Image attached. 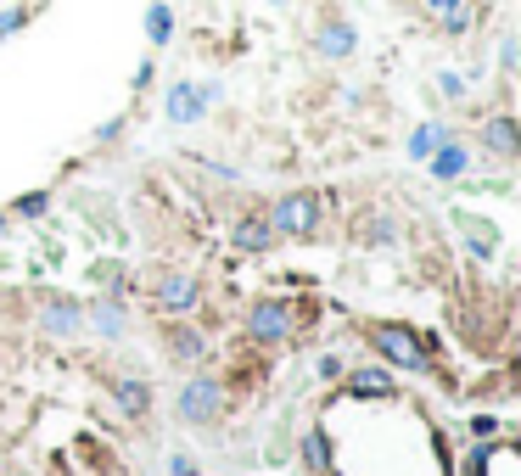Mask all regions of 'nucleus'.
Returning <instances> with one entry per match:
<instances>
[{"label": "nucleus", "instance_id": "nucleus-20", "mask_svg": "<svg viewBox=\"0 0 521 476\" xmlns=\"http://www.w3.org/2000/svg\"><path fill=\"white\" fill-rule=\"evenodd\" d=\"M460 230H465V252H471L477 264H488L493 247H499V241H493V224H477V219H465L460 213Z\"/></svg>", "mask_w": 521, "mask_h": 476}, {"label": "nucleus", "instance_id": "nucleus-22", "mask_svg": "<svg viewBox=\"0 0 521 476\" xmlns=\"http://www.w3.org/2000/svg\"><path fill=\"white\" fill-rule=\"evenodd\" d=\"M6 213H12V219H45V213H51V191H23Z\"/></svg>", "mask_w": 521, "mask_h": 476}, {"label": "nucleus", "instance_id": "nucleus-12", "mask_svg": "<svg viewBox=\"0 0 521 476\" xmlns=\"http://www.w3.org/2000/svg\"><path fill=\"white\" fill-rule=\"evenodd\" d=\"M314 51L325 56V62H348L353 51H359V28L348 23V17H320V28H314Z\"/></svg>", "mask_w": 521, "mask_h": 476}, {"label": "nucleus", "instance_id": "nucleus-26", "mask_svg": "<svg viewBox=\"0 0 521 476\" xmlns=\"http://www.w3.org/2000/svg\"><path fill=\"white\" fill-rule=\"evenodd\" d=\"M499 426H505L499 415H471V437H477V443H493V437H499Z\"/></svg>", "mask_w": 521, "mask_h": 476}, {"label": "nucleus", "instance_id": "nucleus-7", "mask_svg": "<svg viewBox=\"0 0 521 476\" xmlns=\"http://www.w3.org/2000/svg\"><path fill=\"white\" fill-rule=\"evenodd\" d=\"M29 308H34V325L45 336H79L85 331V303L73 292H57V286H34L29 292Z\"/></svg>", "mask_w": 521, "mask_h": 476}, {"label": "nucleus", "instance_id": "nucleus-13", "mask_svg": "<svg viewBox=\"0 0 521 476\" xmlns=\"http://www.w3.org/2000/svg\"><path fill=\"white\" fill-rule=\"evenodd\" d=\"M482 152L499 157V163H510V157L521 152V129H516V112H488L482 118Z\"/></svg>", "mask_w": 521, "mask_h": 476}, {"label": "nucleus", "instance_id": "nucleus-30", "mask_svg": "<svg viewBox=\"0 0 521 476\" xmlns=\"http://www.w3.org/2000/svg\"><path fill=\"white\" fill-rule=\"evenodd\" d=\"M152 79H157V62H152V56H146L141 68H135V90H152Z\"/></svg>", "mask_w": 521, "mask_h": 476}, {"label": "nucleus", "instance_id": "nucleus-4", "mask_svg": "<svg viewBox=\"0 0 521 476\" xmlns=\"http://www.w3.org/2000/svg\"><path fill=\"white\" fill-rule=\"evenodd\" d=\"M264 213H269L275 241H314L320 236V219H325V196L320 191H281Z\"/></svg>", "mask_w": 521, "mask_h": 476}, {"label": "nucleus", "instance_id": "nucleus-6", "mask_svg": "<svg viewBox=\"0 0 521 476\" xmlns=\"http://www.w3.org/2000/svg\"><path fill=\"white\" fill-rule=\"evenodd\" d=\"M225 96V84L219 79H174L169 90H163V118H169L174 129H191L208 118V107Z\"/></svg>", "mask_w": 521, "mask_h": 476}, {"label": "nucleus", "instance_id": "nucleus-1", "mask_svg": "<svg viewBox=\"0 0 521 476\" xmlns=\"http://www.w3.org/2000/svg\"><path fill=\"white\" fill-rule=\"evenodd\" d=\"M320 320V303L314 297H286V292H269L253 297L247 314H241V342L258 353H275V348H292L309 336V325Z\"/></svg>", "mask_w": 521, "mask_h": 476}, {"label": "nucleus", "instance_id": "nucleus-15", "mask_svg": "<svg viewBox=\"0 0 521 476\" xmlns=\"http://www.w3.org/2000/svg\"><path fill=\"white\" fill-rule=\"evenodd\" d=\"M426 174H432V180H443V185L465 180V174H471V146H465L460 135H449L432 157H426Z\"/></svg>", "mask_w": 521, "mask_h": 476}, {"label": "nucleus", "instance_id": "nucleus-33", "mask_svg": "<svg viewBox=\"0 0 521 476\" xmlns=\"http://www.w3.org/2000/svg\"><path fill=\"white\" fill-rule=\"evenodd\" d=\"M269 6H292V0H269Z\"/></svg>", "mask_w": 521, "mask_h": 476}, {"label": "nucleus", "instance_id": "nucleus-2", "mask_svg": "<svg viewBox=\"0 0 521 476\" xmlns=\"http://www.w3.org/2000/svg\"><path fill=\"white\" fill-rule=\"evenodd\" d=\"M365 342L376 353V364H387V370H404V376H432L437 370V353L426 348V336L404 320H370Z\"/></svg>", "mask_w": 521, "mask_h": 476}, {"label": "nucleus", "instance_id": "nucleus-28", "mask_svg": "<svg viewBox=\"0 0 521 476\" xmlns=\"http://www.w3.org/2000/svg\"><path fill=\"white\" fill-rule=\"evenodd\" d=\"M124 129H129V118H107V124L96 129V146H113V140H124Z\"/></svg>", "mask_w": 521, "mask_h": 476}, {"label": "nucleus", "instance_id": "nucleus-21", "mask_svg": "<svg viewBox=\"0 0 521 476\" xmlns=\"http://www.w3.org/2000/svg\"><path fill=\"white\" fill-rule=\"evenodd\" d=\"M34 12H40V6H29V0H17V6H6V12H0V45L12 40V34H23V28L34 23Z\"/></svg>", "mask_w": 521, "mask_h": 476}, {"label": "nucleus", "instance_id": "nucleus-8", "mask_svg": "<svg viewBox=\"0 0 521 476\" xmlns=\"http://www.w3.org/2000/svg\"><path fill=\"white\" fill-rule=\"evenodd\" d=\"M157 342H163V353H169L174 364H185V370H197V364L208 359V325H191L185 314L169 325H157Z\"/></svg>", "mask_w": 521, "mask_h": 476}, {"label": "nucleus", "instance_id": "nucleus-27", "mask_svg": "<svg viewBox=\"0 0 521 476\" xmlns=\"http://www.w3.org/2000/svg\"><path fill=\"white\" fill-rule=\"evenodd\" d=\"M516 62H521V45H516V34H505V40H499V73H516Z\"/></svg>", "mask_w": 521, "mask_h": 476}, {"label": "nucleus", "instance_id": "nucleus-24", "mask_svg": "<svg viewBox=\"0 0 521 476\" xmlns=\"http://www.w3.org/2000/svg\"><path fill=\"white\" fill-rule=\"evenodd\" d=\"M437 90H443L449 101H465V96H471V79H465V73H454V68H443V73H437Z\"/></svg>", "mask_w": 521, "mask_h": 476}, {"label": "nucleus", "instance_id": "nucleus-14", "mask_svg": "<svg viewBox=\"0 0 521 476\" xmlns=\"http://www.w3.org/2000/svg\"><path fill=\"white\" fill-rule=\"evenodd\" d=\"M107 392H113V409L124 420H146V415H152V381H141V376H107Z\"/></svg>", "mask_w": 521, "mask_h": 476}, {"label": "nucleus", "instance_id": "nucleus-18", "mask_svg": "<svg viewBox=\"0 0 521 476\" xmlns=\"http://www.w3.org/2000/svg\"><path fill=\"white\" fill-rule=\"evenodd\" d=\"M297 460H303V471H314V476H325L331 471V432H303L297 437Z\"/></svg>", "mask_w": 521, "mask_h": 476}, {"label": "nucleus", "instance_id": "nucleus-10", "mask_svg": "<svg viewBox=\"0 0 521 476\" xmlns=\"http://www.w3.org/2000/svg\"><path fill=\"white\" fill-rule=\"evenodd\" d=\"M85 331L107 336V342H124V336H129V303L118 292L90 297V303H85Z\"/></svg>", "mask_w": 521, "mask_h": 476}, {"label": "nucleus", "instance_id": "nucleus-23", "mask_svg": "<svg viewBox=\"0 0 521 476\" xmlns=\"http://www.w3.org/2000/svg\"><path fill=\"white\" fill-rule=\"evenodd\" d=\"M437 23H443V34H449V40H465V34H471V23H482V17L471 12V6H460V12L437 17Z\"/></svg>", "mask_w": 521, "mask_h": 476}, {"label": "nucleus", "instance_id": "nucleus-31", "mask_svg": "<svg viewBox=\"0 0 521 476\" xmlns=\"http://www.w3.org/2000/svg\"><path fill=\"white\" fill-rule=\"evenodd\" d=\"M460 6H465V0H426V12H432V17H449V12H460Z\"/></svg>", "mask_w": 521, "mask_h": 476}, {"label": "nucleus", "instance_id": "nucleus-11", "mask_svg": "<svg viewBox=\"0 0 521 476\" xmlns=\"http://www.w3.org/2000/svg\"><path fill=\"white\" fill-rule=\"evenodd\" d=\"M337 387H342V398H381V404L398 398V381L387 376V364H359V370L348 364V376H342Z\"/></svg>", "mask_w": 521, "mask_h": 476}, {"label": "nucleus", "instance_id": "nucleus-32", "mask_svg": "<svg viewBox=\"0 0 521 476\" xmlns=\"http://www.w3.org/2000/svg\"><path fill=\"white\" fill-rule=\"evenodd\" d=\"M6 230H12V213L0 208V241H6Z\"/></svg>", "mask_w": 521, "mask_h": 476}, {"label": "nucleus", "instance_id": "nucleus-19", "mask_svg": "<svg viewBox=\"0 0 521 476\" xmlns=\"http://www.w3.org/2000/svg\"><path fill=\"white\" fill-rule=\"evenodd\" d=\"M169 40H174V6L169 0H152V6H146V45L163 51Z\"/></svg>", "mask_w": 521, "mask_h": 476}, {"label": "nucleus", "instance_id": "nucleus-16", "mask_svg": "<svg viewBox=\"0 0 521 476\" xmlns=\"http://www.w3.org/2000/svg\"><path fill=\"white\" fill-rule=\"evenodd\" d=\"M353 236L365 241V247H393V241H398V219L387 208H370V213L353 219Z\"/></svg>", "mask_w": 521, "mask_h": 476}, {"label": "nucleus", "instance_id": "nucleus-25", "mask_svg": "<svg viewBox=\"0 0 521 476\" xmlns=\"http://www.w3.org/2000/svg\"><path fill=\"white\" fill-rule=\"evenodd\" d=\"M314 376H320V381H325V387H337V381H342V376H348V359H342V353H325V359H320V364H314Z\"/></svg>", "mask_w": 521, "mask_h": 476}, {"label": "nucleus", "instance_id": "nucleus-29", "mask_svg": "<svg viewBox=\"0 0 521 476\" xmlns=\"http://www.w3.org/2000/svg\"><path fill=\"white\" fill-rule=\"evenodd\" d=\"M169 476H197V460L191 454H169Z\"/></svg>", "mask_w": 521, "mask_h": 476}, {"label": "nucleus", "instance_id": "nucleus-34", "mask_svg": "<svg viewBox=\"0 0 521 476\" xmlns=\"http://www.w3.org/2000/svg\"><path fill=\"white\" fill-rule=\"evenodd\" d=\"M0 275H6V258H0Z\"/></svg>", "mask_w": 521, "mask_h": 476}, {"label": "nucleus", "instance_id": "nucleus-17", "mask_svg": "<svg viewBox=\"0 0 521 476\" xmlns=\"http://www.w3.org/2000/svg\"><path fill=\"white\" fill-rule=\"evenodd\" d=\"M449 135H454V129H449V124H437V118L415 124V129H409V146H404V152H409V163H426V157H432V152H437V146H443Z\"/></svg>", "mask_w": 521, "mask_h": 476}, {"label": "nucleus", "instance_id": "nucleus-5", "mask_svg": "<svg viewBox=\"0 0 521 476\" xmlns=\"http://www.w3.org/2000/svg\"><path fill=\"white\" fill-rule=\"evenodd\" d=\"M202 275H191V269H157L152 286H146V303L163 314V320H180V314H197L202 308Z\"/></svg>", "mask_w": 521, "mask_h": 476}, {"label": "nucleus", "instance_id": "nucleus-3", "mask_svg": "<svg viewBox=\"0 0 521 476\" xmlns=\"http://www.w3.org/2000/svg\"><path fill=\"white\" fill-rule=\"evenodd\" d=\"M174 415H180V426H197V432L219 426V420L230 415L225 376H219V370H197V376H185V387L174 392Z\"/></svg>", "mask_w": 521, "mask_h": 476}, {"label": "nucleus", "instance_id": "nucleus-9", "mask_svg": "<svg viewBox=\"0 0 521 476\" xmlns=\"http://www.w3.org/2000/svg\"><path fill=\"white\" fill-rule=\"evenodd\" d=\"M230 247H236L241 258H264V252L281 247V241H275V230H269V213L264 208L236 213V224H230Z\"/></svg>", "mask_w": 521, "mask_h": 476}]
</instances>
